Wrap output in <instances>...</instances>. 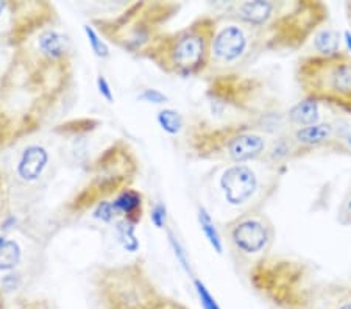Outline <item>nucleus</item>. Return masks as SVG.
<instances>
[{
  "mask_svg": "<svg viewBox=\"0 0 351 309\" xmlns=\"http://www.w3.org/2000/svg\"><path fill=\"white\" fill-rule=\"evenodd\" d=\"M274 238V227L263 217H245L231 230V240L242 253H259Z\"/></svg>",
  "mask_w": 351,
  "mask_h": 309,
  "instance_id": "5",
  "label": "nucleus"
},
{
  "mask_svg": "<svg viewBox=\"0 0 351 309\" xmlns=\"http://www.w3.org/2000/svg\"><path fill=\"white\" fill-rule=\"evenodd\" d=\"M0 309H5V305H3V297H2V294H0Z\"/></svg>",
  "mask_w": 351,
  "mask_h": 309,
  "instance_id": "29",
  "label": "nucleus"
},
{
  "mask_svg": "<svg viewBox=\"0 0 351 309\" xmlns=\"http://www.w3.org/2000/svg\"><path fill=\"white\" fill-rule=\"evenodd\" d=\"M18 309H49V308L39 301H25L22 303Z\"/></svg>",
  "mask_w": 351,
  "mask_h": 309,
  "instance_id": "24",
  "label": "nucleus"
},
{
  "mask_svg": "<svg viewBox=\"0 0 351 309\" xmlns=\"http://www.w3.org/2000/svg\"><path fill=\"white\" fill-rule=\"evenodd\" d=\"M41 47L47 53L58 55L63 50V41H61L60 36H56L55 33H47L41 38Z\"/></svg>",
  "mask_w": 351,
  "mask_h": 309,
  "instance_id": "18",
  "label": "nucleus"
},
{
  "mask_svg": "<svg viewBox=\"0 0 351 309\" xmlns=\"http://www.w3.org/2000/svg\"><path fill=\"white\" fill-rule=\"evenodd\" d=\"M158 121H160L164 130L171 134H177L181 130V127H183V119H181V116L177 111L172 110L161 111L160 116H158Z\"/></svg>",
  "mask_w": 351,
  "mask_h": 309,
  "instance_id": "16",
  "label": "nucleus"
},
{
  "mask_svg": "<svg viewBox=\"0 0 351 309\" xmlns=\"http://www.w3.org/2000/svg\"><path fill=\"white\" fill-rule=\"evenodd\" d=\"M21 250L16 243L0 239V269L7 271V269L14 267L19 262Z\"/></svg>",
  "mask_w": 351,
  "mask_h": 309,
  "instance_id": "14",
  "label": "nucleus"
},
{
  "mask_svg": "<svg viewBox=\"0 0 351 309\" xmlns=\"http://www.w3.org/2000/svg\"><path fill=\"white\" fill-rule=\"evenodd\" d=\"M337 309H351V300H345L341 306H339Z\"/></svg>",
  "mask_w": 351,
  "mask_h": 309,
  "instance_id": "28",
  "label": "nucleus"
},
{
  "mask_svg": "<svg viewBox=\"0 0 351 309\" xmlns=\"http://www.w3.org/2000/svg\"><path fill=\"white\" fill-rule=\"evenodd\" d=\"M47 162V153L41 147H30L25 150L24 156H22L19 164V173L21 177L25 180H35L41 175L43 169Z\"/></svg>",
  "mask_w": 351,
  "mask_h": 309,
  "instance_id": "11",
  "label": "nucleus"
},
{
  "mask_svg": "<svg viewBox=\"0 0 351 309\" xmlns=\"http://www.w3.org/2000/svg\"><path fill=\"white\" fill-rule=\"evenodd\" d=\"M198 222H200V227L203 230V233H205L206 239L209 240V244H211L213 249L220 255V253L223 251L222 239H220V234L217 232L216 225H214V222H213L211 216H209L206 210H203V208L198 210Z\"/></svg>",
  "mask_w": 351,
  "mask_h": 309,
  "instance_id": "13",
  "label": "nucleus"
},
{
  "mask_svg": "<svg viewBox=\"0 0 351 309\" xmlns=\"http://www.w3.org/2000/svg\"><path fill=\"white\" fill-rule=\"evenodd\" d=\"M141 99L147 100V102H154V103L166 102V95L155 91V89H147V91L141 95Z\"/></svg>",
  "mask_w": 351,
  "mask_h": 309,
  "instance_id": "22",
  "label": "nucleus"
},
{
  "mask_svg": "<svg viewBox=\"0 0 351 309\" xmlns=\"http://www.w3.org/2000/svg\"><path fill=\"white\" fill-rule=\"evenodd\" d=\"M97 84H99V89H100L101 95H104V97H105L106 100H108V102H112V94H111V89H110L108 83H106V80H105L104 77H99Z\"/></svg>",
  "mask_w": 351,
  "mask_h": 309,
  "instance_id": "23",
  "label": "nucleus"
},
{
  "mask_svg": "<svg viewBox=\"0 0 351 309\" xmlns=\"http://www.w3.org/2000/svg\"><path fill=\"white\" fill-rule=\"evenodd\" d=\"M160 309H188V308H184L183 305H180V303H177V301H164Z\"/></svg>",
  "mask_w": 351,
  "mask_h": 309,
  "instance_id": "25",
  "label": "nucleus"
},
{
  "mask_svg": "<svg viewBox=\"0 0 351 309\" xmlns=\"http://www.w3.org/2000/svg\"><path fill=\"white\" fill-rule=\"evenodd\" d=\"M220 184H222L226 201L241 205L250 199L256 190L258 180L250 167L239 164L226 169Z\"/></svg>",
  "mask_w": 351,
  "mask_h": 309,
  "instance_id": "6",
  "label": "nucleus"
},
{
  "mask_svg": "<svg viewBox=\"0 0 351 309\" xmlns=\"http://www.w3.org/2000/svg\"><path fill=\"white\" fill-rule=\"evenodd\" d=\"M141 208V195L134 190H127L122 195L117 197V200L112 205L114 211H122L125 214H138V210Z\"/></svg>",
  "mask_w": 351,
  "mask_h": 309,
  "instance_id": "15",
  "label": "nucleus"
},
{
  "mask_svg": "<svg viewBox=\"0 0 351 309\" xmlns=\"http://www.w3.org/2000/svg\"><path fill=\"white\" fill-rule=\"evenodd\" d=\"M295 75L304 97L351 116V55L347 50L304 55L298 60Z\"/></svg>",
  "mask_w": 351,
  "mask_h": 309,
  "instance_id": "1",
  "label": "nucleus"
},
{
  "mask_svg": "<svg viewBox=\"0 0 351 309\" xmlns=\"http://www.w3.org/2000/svg\"><path fill=\"white\" fill-rule=\"evenodd\" d=\"M105 309H160V294L139 273L114 275L100 289Z\"/></svg>",
  "mask_w": 351,
  "mask_h": 309,
  "instance_id": "3",
  "label": "nucleus"
},
{
  "mask_svg": "<svg viewBox=\"0 0 351 309\" xmlns=\"http://www.w3.org/2000/svg\"><path fill=\"white\" fill-rule=\"evenodd\" d=\"M326 19L328 7L322 2H271L269 19L263 27L265 47L302 49Z\"/></svg>",
  "mask_w": 351,
  "mask_h": 309,
  "instance_id": "2",
  "label": "nucleus"
},
{
  "mask_svg": "<svg viewBox=\"0 0 351 309\" xmlns=\"http://www.w3.org/2000/svg\"><path fill=\"white\" fill-rule=\"evenodd\" d=\"M2 189H3V188H2V184H0V195H2Z\"/></svg>",
  "mask_w": 351,
  "mask_h": 309,
  "instance_id": "33",
  "label": "nucleus"
},
{
  "mask_svg": "<svg viewBox=\"0 0 351 309\" xmlns=\"http://www.w3.org/2000/svg\"><path fill=\"white\" fill-rule=\"evenodd\" d=\"M314 49L315 53H336L341 52V38L339 33L331 30V28H324V30L314 35Z\"/></svg>",
  "mask_w": 351,
  "mask_h": 309,
  "instance_id": "12",
  "label": "nucleus"
},
{
  "mask_svg": "<svg viewBox=\"0 0 351 309\" xmlns=\"http://www.w3.org/2000/svg\"><path fill=\"white\" fill-rule=\"evenodd\" d=\"M336 128L331 123H315L293 130L291 139L298 151H306L319 147H331L336 143Z\"/></svg>",
  "mask_w": 351,
  "mask_h": 309,
  "instance_id": "9",
  "label": "nucleus"
},
{
  "mask_svg": "<svg viewBox=\"0 0 351 309\" xmlns=\"http://www.w3.org/2000/svg\"><path fill=\"white\" fill-rule=\"evenodd\" d=\"M345 10H347V18H348V24L351 27V2H347L345 5Z\"/></svg>",
  "mask_w": 351,
  "mask_h": 309,
  "instance_id": "27",
  "label": "nucleus"
},
{
  "mask_svg": "<svg viewBox=\"0 0 351 309\" xmlns=\"http://www.w3.org/2000/svg\"><path fill=\"white\" fill-rule=\"evenodd\" d=\"M2 128H3V117L0 114V132H2Z\"/></svg>",
  "mask_w": 351,
  "mask_h": 309,
  "instance_id": "30",
  "label": "nucleus"
},
{
  "mask_svg": "<svg viewBox=\"0 0 351 309\" xmlns=\"http://www.w3.org/2000/svg\"><path fill=\"white\" fill-rule=\"evenodd\" d=\"M248 47V36L247 33L242 30L239 25H226L222 30L217 32L213 38L211 44V53L216 56L217 60L226 61H236L237 58L245 53Z\"/></svg>",
  "mask_w": 351,
  "mask_h": 309,
  "instance_id": "7",
  "label": "nucleus"
},
{
  "mask_svg": "<svg viewBox=\"0 0 351 309\" xmlns=\"http://www.w3.org/2000/svg\"><path fill=\"white\" fill-rule=\"evenodd\" d=\"M169 238H171V244H172V247H173V250H175V255H177V258H178V261L181 262V266H183L186 271H191V267H189V261H188V258H186V253H184V250L181 249V245H180V243L177 239L173 238L172 236V233L169 234Z\"/></svg>",
  "mask_w": 351,
  "mask_h": 309,
  "instance_id": "20",
  "label": "nucleus"
},
{
  "mask_svg": "<svg viewBox=\"0 0 351 309\" xmlns=\"http://www.w3.org/2000/svg\"><path fill=\"white\" fill-rule=\"evenodd\" d=\"M226 153L236 162H243L259 156L265 149V140L261 134L245 130V127H239L228 144L225 145Z\"/></svg>",
  "mask_w": 351,
  "mask_h": 309,
  "instance_id": "8",
  "label": "nucleus"
},
{
  "mask_svg": "<svg viewBox=\"0 0 351 309\" xmlns=\"http://www.w3.org/2000/svg\"><path fill=\"white\" fill-rule=\"evenodd\" d=\"M216 35V24L203 19L180 35L172 49V61L183 74H194L206 66L211 53L213 38Z\"/></svg>",
  "mask_w": 351,
  "mask_h": 309,
  "instance_id": "4",
  "label": "nucleus"
},
{
  "mask_svg": "<svg viewBox=\"0 0 351 309\" xmlns=\"http://www.w3.org/2000/svg\"><path fill=\"white\" fill-rule=\"evenodd\" d=\"M2 8H3V3H2V2H0V11H2Z\"/></svg>",
  "mask_w": 351,
  "mask_h": 309,
  "instance_id": "32",
  "label": "nucleus"
},
{
  "mask_svg": "<svg viewBox=\"0 0 351 309\" xmlns=\"http://www.w3.org/2000/svg\"><path fill=\"white\" fill-rule=\"evenodd\" d=\"M194 284H195L198 299H200V303H202L203 309H220L216 299H214V297L211 295V292L208 291L206 286L203 284L200 280H195Z\"/></svg>",
  "mask_w": 351,
  "mask_h": 309,
  "instance_id": "17",
  "label": "nucleus"
},
{
  "mask_svg": "<svg viewBox=\"0 0 351 309\" xmlns=\"http://www.w3.org/2000/svg\"><path fill=\"white\" fill-rule=\"evenodd\" d=\"M347 139H348V145H350V149H351V133L348 134V138H347Z\"/></svg>",
  "mask_w": 351,
  "mask_h": 309,
  "instance_id": "31",
  "label": "nucleus"
},
{
  "mask_svg": "<svg viewBox=\"0 0 351 309\" xmlns=\"http://www.w3.org/2000/svg\"><path fill=\"white\" fill-rule=\"evenodd\" d=\"M343 38H345V42H347V46H348L347 52L351 55V32L350 30H345L343 32Z\"/></svg>",
  "mask_w": 351,
  "mask_h": 309,
  "instance_id": "26",
  "label": "nucleus"
},
{
  "mask_svg": "<svg viewBox=\"0 0 351 309\" xmlns=\"http://www.w3.org/2000/svg\"><path fill=\"white\" fill-rule=\"evenodd\" d=\"M152 222H154L158 228H162L164 222H166V208L162 205H158L154 212H152Z\"/></svg>",
  "mask_w": 351,
  "mask_h": 309,
  "instance_id": "21",
  "label": "nucleus"
},
{
  "mask_svg": "<svg viewBox=\"0 0 351 309\" xmlns=\"http://www.w3.org/2000/svg\"><path fill=\"white\" fill-rule=\"evenodd\" d=\"M84 32H86L90 46H93V50H94L95 53H97L99 56H106V55H108V49L105 47V44L100 41L97 35H95V32L93 30V28L84 27Z\"/></svg>",
  "mask_w": 351,
  "mask_h": 309,
  "instance_id": "19",
  "label": "nucleus"
},
{
  "mask_svg": "<svg viewBox=\"0 0 351 309\" xmlns=\"http://www.w3.org/2000/svg\"><path fill=\"white\" fill-rule=\"evenodd\" d=\"M320 103L315 102L313 99H306L300 100L298 103H295L292 108H289L287 111V122L289 125L293 127V130L297 128H303V127H309V125H315L319 123L320 119V110H319Z\"/></svg>",
  "mask_w": 351,
  "mask_h": 309,
  "instance_id": "10",
  "label": "nucleus"
}]
</instances>
